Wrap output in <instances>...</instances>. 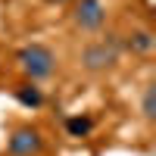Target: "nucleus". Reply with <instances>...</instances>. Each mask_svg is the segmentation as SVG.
<instances>
[{"label": "nucleus", "instance_id": "3", "mask_svg": "<svg viewBox=\"0 0 156 156\" xmlns=\"http://www.w3.org/2000/svg\"><path fill=\"white\" fill-rule=\"evenodd\" d=\"M44 147V137L37 128L31 125H19V128H12V134L6 137V153L9 156H37Z\"/></svg>", "mask_w": 156, "mask_h": 156}, {"label": "nucleus", "instance_id": "4", "mask_svg": "<svg viewBox=\"0 0 156 156\" xmlns=\"http://www.w3.org/2000/svg\"><path fill=\"white\" fill-rule=\"evenodd\" d=\"M72 22L81 31H97V28H103V22H106V6H103L100 0H75Z\"/></svg>", "mask_w": 156, "mask_h": 156}, {"label": "nucleus", "instance_id": "2", "mask_svg": "<svg viewBox=\"0 0 156 156\" xmlns=\"http://www.w3.org/2000/svg\"><path fill=\"white\" fill-rule=\"evenodd\" d=\"M119 50L122 44L115 41V37H103V41H94V44H87L81 50V66L87 72H103V69H109L115 59H119Z\"/></svg>", "mask_w": 156, "mask_h": 156}, {"label": "nucleus", "instance_id": "8", "mask_svg": "<svg viewBox=\"0 0 156 156\" xmlns=\"http://www.w3.org/2000/svg\"><path fill=\"white\" fill-rule=\"evenodd\" d=\"M144 115L147 119L156 115V84H147V90H144Z\"/></svg>", "mask_w": 156, "mask_h": 156}, {"label": "nucleus", "instance_id": "7", "mask_svg": "<svg viewBox=\"0 0 156 156\" xmlns=\"http://www.w3.org/2000/svg\"><path fill=\"white\" fill-rule=\"evenodd\" d=\"M66 128H69V134H72V137H84L90 128H94V122H90L87 115H75V119L66 122Z\"/></svg>", "mask_w": 156, "mask_h": 156}, {"label": "nucleus", "instance_id": "6", "mask_svg": "<svg viewBox=\"0 0 156 156\" xmlns=\"http://www.w3.org/2000/svg\"><path fill=\"white\" fill-rule=\"evenodd\" d=\"M128 47H131L134 53H150L153 50V34L147 28H140V31H134L131 37H128Z\"/></svg>", "mask_w": 156, "mask_h": 156}, {"label": "nucleus", "instance_id": "1", "mask_svg": "<svg viewBox=\"0 0 156 156\" xmlns=\"http://www.w3.org/2000/svg\"><path fill=\"white\" fill-rule=\"evenodd\" d=\"M16 62H19V69L31 78V81H37V78H50L56 69V56L50 53V50L44 44H28V47H22L19 53H16Z\"/></svg>", "mask_w": 156, "mask_h": 156}, {"label": "nucleus", "instance_id": "5", "mask_svg": "<svg viewBox=\"0 0 156 156\" xmlns=\"http://www.w3.org/2000/svg\"><path fill=\"white\" fill-rule=\"evenodd\" d=\"M16 100L22 103V106H31V109H37V106L44 103L41 90H37L34 84H19V87H16Z\"/></svg>", "mask_w": 156, "mask_h": 156}]
</instances>
